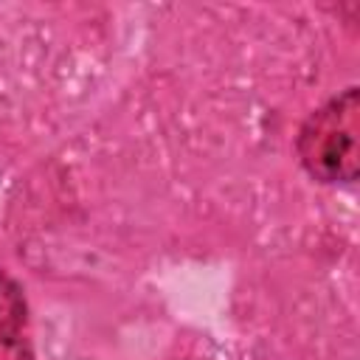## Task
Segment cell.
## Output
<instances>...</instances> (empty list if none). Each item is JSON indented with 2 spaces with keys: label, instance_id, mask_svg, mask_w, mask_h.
<instances>
[{
  "label": "cell",
  "instance_id": "cell-1",
  "mask_svg": "<svg viewBox=\"0 0 360 360\" xmlns=\"http://www.w3.org/2000/svg\"><path fill=\"white\" fill-rule=\"evenodd\" d=\"M295 155L301 169L321 186H354L360 177V87L326 98L315 107L298 135Z\"/></svg>",
  "mask_w": 360,
  "mask_h": 360
},
{
  "label": "cell",
  "instance_id": "cell-2",
  "mask_svg": "<svg viewBox=\"0 0 360 360\" xmlns=\"http://www.w3.org/2000/svg\"><path fill=\"white\" fill-rule=\"evenodd\" d=\"M28 298L22 284L0 267V332H25Z\"/></svg>",
  "mask_w": 360,
  "mask_h": 360
},
{
  "label": "cell",
  "instance_id": "cell-3",
  "mask_svg": "<svg viewBox=\"0 0 360 360\" xmlns=\"http://www.w3.org/2000/svg\"><path fill=\"white\" fill-rule=\"evenodd\" d=\"M0 360H37L25 332H0Z\"/></svg>",
  "mask_w": 360,
  "mask_h": 360
}]
</instances>
